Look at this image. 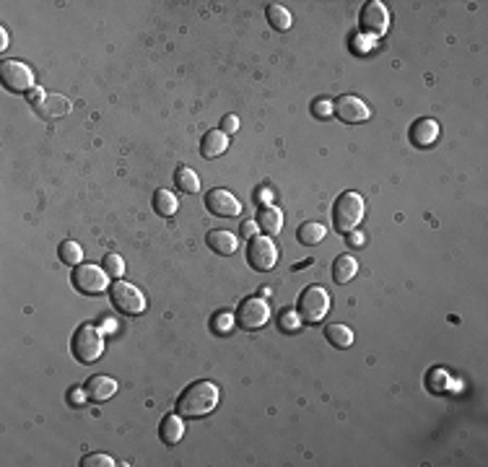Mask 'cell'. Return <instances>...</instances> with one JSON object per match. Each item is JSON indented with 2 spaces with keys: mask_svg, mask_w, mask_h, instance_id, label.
I'll use <instances>...</instances> for the list:
<instances>
[{
  "mask_svg": "<svg viewBox=\"0 0 488 467\" xmlns=\"http://www.w3.org/2000/svg\"><path fill=\"white\" fill-rule=\"evenodd\" d=\"M268 21H270V26H273L275 32H289L291 29V13L283 8V6H278V3H273V6H268Z\"/></svg>",
  "mask_w": 488,
  "mask_h": 467,
  "instance_id": "d4e9b609",
  "label": "cell"
},
{
  "mask_svg": "<svg viewBox=\"0 0 488 467\" xmlns=\"http://www.w3.org/2000/svg\"><path fill=\"white\" fill-rule=\"evenodd\" d=\"M257 229H260V226H257L255 221H244V223H242V234H244V237H255Z\"/></svg>",
  "mask_w": 488,
  "mask_h": 467,
  "instance_id": "e575fe53",
  "label": "cell"
},
{
  "mask_svg": "<svg viewBox=\"0 0 488 467\" xmlns=\"http://www.w3.org/2000/svg\"><path fill=\"white\" fill-rule=\"evenodd\" d=\"M232 330V315L229 312H218L213 317V332L216 335H223V332Z\"/></svg>",
  "mask_w": 488,
  "mask_h": 467,
  "instance_id": "4dcf8cb0",
  "label": "cell"
},
{
  "mask_svg": "<svg viewBox=\"0 0 488 467\" xmlns=\"http://www.w3.org/2000/svg\"><path fill=\"white\" fill-rule=\"evenodd\" d=\"M0 81L8 91L29 93L34 88V70L21 60H3L0 63Z\"/></svg>",
  "mask_w": 488,
  "mask_h": 467,
  "instance_id": "8992f818",
  "label": "cell"
},
{
  "mask_svg": "<svg viewBox=\"0 0 488 467\" xmlns=\"http://www.w3.org/2000/svg\"><path fill=\"white\" fill-rule=\"evenodd\" d=\"M114 392H117V382L112 376H104V374L91 376L88 384H86V395L94 402H107L110 397H114Z\"/></svg>",
  "mask_w": 488,
  "mask_h": 467,
  "instance_id": "5bb4252c",
  "label": "cell"
},
{
  "mask_svg": "<svg viewBox=\"0 0 488 467\" xmlns=\"http://www.w3.org/2000/svg\"><path fill=\"white\" fill-rule=\"evenodd\" d=\"M325 234H327V229L322 226V223H317V221L301 223L299 231H296V237H299V242H301V244H307V246L319 244V242L325 239Z\"/></svg>",
  "mask_w": 488,
  "mask_h": 467,
  "instance_id": "603a6c76",
  "label": "cell"
},
{
  "mask_svg": "<svg viewBox=\"0 0 488 467\" xmlns=\"http://www.w3.org/2000/svg\"><path fill=\"white\" fill-rule=\"evenodd\" d=\"M348 242H351V246H361L364 244V234H359V231H348Z\"/></svg>",
  "mask_w": 488,
  "mask_h": 467,
  "instance_id": "d590c367",
  "label": "cell"
},
{
  "mask_svg": "<svg viewBox=\"0 0 488 467\" xmlns=\"http://www.w3.org/2000/svg\"><path fill=\"white\" fill-rule=\"evenodd\" d=\"M84 395H86L84 390H78V387H73V390H70V395H68V397H70V405H84V402H86Z\"/></svg>",
  "mask_w": 488,
  "mask_h": 467,
  "instance_id": "836d02e7",
  "label": "cell"
},
{
  "mask_svg": "<svg viewBox=\"0 0 488 467\" xmlns=\"http://www.w3.org/2000/svg\"><path fill=\"white\" fill-rule=\"evenodd\" d=\"M333 107H335V114H338L343 122H348V125H359V122H367V119L371 117V110L361 102L359 96H351V93L341 96Z\"/></svg>",
  "mask_w": 488,
  "mask_h": 467,
  "instance_id": "7c38bea8",
  "label": "cell"
},
{
  "mask_svg": "<svg viewBox=\"0 0 488 467\" xmlns=\"http://www.w3.org/2000/svg\"><path fill=\"white\" fill-rule=\"evenodd\" d=\"M356 272H359V263H356V257H353V255L335 257V263H333V280H335V283L345 286L348 280H353V275H356Z\"/></svg>",
  "mask_w": 488,
  "mask_h": 467,
  "instance_id": "d6986e66",
  "label": "cell"
},
{
  "mask_svg": "<svg viewBox=\"0 0 488 467\" xmlns=\"http://www.w3.org/2000/svg\"><path fill=\"white\" fill-rule=\"evenodd\" d=\"M218 405V387L213 382L197 379L190 387H185L177 400V413L182 418H203Z\"/></svg>",
  "mask_w": 488,
  "mask_h": 467,
  "instance_id": "6da1fadb",
  "label": "cell"
},
{
  "mask_svg": "<svg viewBox=\"0 0 488 467\" xmlns=\"http://www.w3.org/2000/svg\"><path fill=\"white\" fill-rule=\"evenodd\" d=\"M221 130L226 136H234V133L239 130V119L234 117V114H226V117L221 119Z\"/></svg>",
  "mask_w": 488,
  "mask_h": 467,
  "instance_id": "1f68e13d",
  "label": "cell"
},
{
  "mask_svg": "<svg viewBox=\"0 0 488 467\" xmlns=\"http://www.w3.org/2000/svg\"><path fill=\"white\" fill-rule=\"evenodd\" d=\"M102 268H104V272L110 275V278H117L120 280L122 275H125V263H122V257L120 255H104V260H102Z\"/></svg>",
  "mask_w": 488,
  "mask_h": 467,
  "instance_id": "4316f807",
  "label": "cell"
},
{
  "mask_svg": "<svg viewBox=\"0 0 488 467\" xmlns=\"http://www.w3.org/2000/svg\"><path fill=\"white\" fill-rule=\"evenodd\" d=\"M73 286L84 296H99L110 286V275L104 272V268H96V265H78L73 270Z\"/></svg>",
  "mask_w": 488,
  "mask_h": 467,
  "instance_id": "52a82bcc",
  "label": "cell"
},
{
  "mask_svg": "<svg viewBox=\"0 0 488 467\" xmlns=\"http://www.w3.org/2000/svg\"><path fill=\"white\" fill-rule=\"evenodd\" d=\"M257 226L265 231L268 237H270V234H281L283 213L278 211L275 205H260V211H257Z\"/></svg>",
  "mask_w": 488,
  "mask_h": 467,
  "instance_id": "ac0fdd59",
  "label": "cell"
},
{
  "mask_svg": "<svg viewBox=\"0 0 488 467\" xmlns=\"http://www.w3.org/2000/svg\"><path fill=\"white\" fill-rule=\"evenodd\" d=\"M174 182H177V187H180L185 195H195V192H200V177H197L190 166H177V171H174Z\"/></svg>",
  "mask_w": 488,
  "mask_h": 467,
  "instance_id": "7402d4cb",
  "label": "cell"
},
{
  "mask_svg": "<svg viewBox=\"0 0 488 467\" xmlns=\"http://www.w3.org/2000/svg\"><path fill=\"white\" fill-rule=\"evenodd\" d=\"M268 195H270V190H265V187H263V190H260V195H257V200L263 203V200H268Z\"/></svg>",
  "mask_w": 488,
  "mask_h": 467,
  "instance_id": "74e56055",
  "label": "cell"
},
{
  "mask_svg": "<svg viewBox=\"0 0 488 467\" xmlns=\"http://www.w3.org/2000/svg\"><path fill=\"white\" fill-rule=\"evenodd\" d=\"M154 211L164 218H169L177 213V197L171 195L169 190H156L154 192Z\"/></svg>",
  "mask_w": 488,
  "mask_h": 467,
  "instance_id": "cb8c5ba5",
  "label": "cell"
},
{
  "mask_svg": "<svg viewBox=\"0 0 488 467\" xmlns=\"http://www.w3.org/2000/svg\"><path fill=\"white\" fill-rule=\"evenodd\" d=\"M37 110H39V114L47 119L65 117V114L70 112V102L65 99V96H58V93H47V99H44Z\"/></svg>",
  "mask_w": 488,
  "mask_h": 467,
  "instance_id": "ffe728a7",
  "label": "cell"
},
{
  "mask_svg": "<svg viewBox=\"0 0 488 467\" xmlns=\"http://www.w3.org/2000/svg\"><path fill=\"white\" fill-rule=\"evenodd\" d=\"M70 350H73V356H76L81 364H94V361H99L104 353L102 330L94 327V324H81V327L73 332Z\"/></svg>",
  "mask_w": 488,
  "mask_h": 467,
  "instance_id": "3957f363",
  "label": "cell"
},
{
  "mask_svg": "<svg viewBox=\"0 0 488 467\" xmlns=\"http://www.w3.org/2000/svg\"><path fill=\"white\" fill-rule=\"evenodd\" d=\"M8 47V34H6V29H0V50H6Z\"/></svg>",
  "mask_w": 488,
  "mask_h": 467,
  "instance_id": "8d00e7d4",
  "label": "cell"
},
{
  "mask_svg": "<svg viewBox=\"0 0 488 467\" xmlns=\"http://www.w3.org/2000/svg\"><path fill=\"white\" fill-rule=\"evenodd\" d=\"M208 246H211V252H216V255H234L237 252V246H239V239L234 237L232 231H226V229H213V231H208V237H206Z\"/></svg>",
  "mask_w": 488,
  "mask_h": 467,
  "instance_id": "9a60e30c",
  "label": "cell"
},
{
  "mask_svg": "<svg viewBox=\"0 0 488 467\" xmlns=\"http://www.w3.org/2000/svg\"><path fill=\"white\" fill-rule=\"evenodd\" d=\"M58 255H60V260L65 265H73V268H78V265H81V260H84V249H81V244H78V242H62L60 244V252H58Z\"/></svg>",
  "mask_w": 488,
  "mask_h": 467,
  "instance_id": "484cf974",
  "label": "cell"
},
{
  "mask_svg": "<svg viewBox=\"0 0 488 467\" xmlns=\"http://www.w3.org/2000/svg\"><path fill=\"white\" fill-rule=\"evenodd\" d=\"M364 211H367V205H364V197H361L359 192H353V190L341 192L338 200H335V205H333L335 231H338V234H348V231H353L361 223V218H364Z\"/></svg>",
  "mask_w": 488,
  "mask_h": 467,
  "instance_id": "7a4b0ae2",
  "label": "cell"
},
{
  "mask_svg": "<svg viewBox=\"0 0 488 467\" xmlns=\"http://www.w3.org/2000/svg\"><path fill=\"white\" fill-rule=\"evenodd\" d=\"M327 312H330V294L322 286H309L299 296L296 315H299L301 322L319 324L327 317Z\"/></svg>",
  "mask_w": 488,
  "mask_h": 467,
  "instance_id": "277c9868",
  "label": "cell"
},
{
  "mask_svg": "<svg viewBox=\"0 0 488 467\" xmlns=\"http://www.w3.org/2000/svg\"><path fill=\"white\" fill-rule=\"evenodd\" d=\"M247 263L252 270L268 272L273 270L278 263V249H275L273 239L270 237H252L247 246Z\"/></svg>",
  "mask_w": 488,
  "mask_h": 467,
  "instance_id": "9c48e42d",
  "label": "cell"
},
{
  "mask_svg": "<svg viewBox=\"0 0 488 467\" xmlns=\"http://www.w3.org/2000/svg\"><path fill=\"white\" fill-rule=\"evenodd\" d=\"M361 32L369 37H382L390 29V11H387L385 3H379V0H371L367 3L364 8H361Z\"/></svg>",
  "mask_w": 488,
  "mask_h": 467,
  "instance_id": "30bf717a",
  "label": "cell"
},
{
  "mask_svg": "<svg viewBox=\"0 0 488 467\" xmlns=\"http://www.w3.org/2000/svg\"><path fill=\"white\" fill-rule=\"evenodd\" d=\"M81 465H84V467H114L117 462H114L110 454H88Z\"/></svg>",
  "mask_w": 488,
  "mask_h": 467,
  "instance_id": "f546056e",
  "label": "cell"
},
{
  "mask_svg": "<svg viewBox=\"0 0 488 467\" xmlns=\"http://www.w3.org/2000/svg\"><path fill=\"white\" fill-rule=\"evenodd\" d=\"M206 208L211 216H216V218H234V216H239L242 213L239 200H237L229 190H223V187H216V190L208 192Z\"/></svg>",
  "mask_w": 488,
  "mask_h": 467,
  "instance_id": "8fae6325",
  "label": "cell"
},
{
  "mask_svg": "<svg viewBox=\"0 0 488 467\" xmlns=\"http://www.w3.org/2000/svg\"><path fill=\"white\" fill-rule=\"evenodd\" d=\"M299 315H294V312H289V309H283L281 317H278V327H281L283 332H296L299 330Z\"/></svg>",
  "mask_w": 488,
  "mask_h": 467,
  "instance_id": "83f0119b",
  "label": "cell"
},
{
  "mask_svg": "<svg viewBox=\"0 0 488 467\" xmlns=\"http://www.w3.org/2000/svg\"><path fill=\"white\" fill-rule=\"evenodd\" d=\"M268 320H270V306H268L265 298H244L237 309V322H239L242 330H260V327H265Z\"/></svg>",
  "mask_w": 488,
  "mask_h": 467,
  "instance_id": "ba28073f",
  "label": "cell"
},
{
  "mask_svg": "<svg viewBox=\"0 0 488 467\" xmlns=\"http://www.w3.org/2000/svg\"><path fill=\"white\" fill-rule=\"evenodd\" d=\"M110 298L112 306L125 317H138L146 312V296L143 291L136 289L133 283H125V280H114L110 286Z\"/></svg>",
  "mask_w": 488,
  "mask_h": 467,
  "instance_id": "5b68a950",
  "label": "cell"
},
{
  "mask_svg": "<svg viewBox=\"0 0 488 467\" xmlns=\"http://www.w3.org/2000/svg\"><path fill=\"white\" fill-rule=\"evenodd\" d=\"M325 338H327V343H330L333 348L345 350V348H351V346H353V332H351V327H345V324H338V322L327 324Z\"/></svg>",
  "mask_w": 488,
  "mask_h": 467,
  "instance_id": "44dd1931",
  "label": "cell"
},
{
  "mask_svg": "<svg viewBox=\"0 0 488 467\" xmlns=\"http://www.w3.org/2000/svg\"><path fill=\"white\" fill-rule=\"evenodd\" d=\"M226 151H229V136L223 130H208L203 136V143H200V153L206 159H218Z\"/></svg>",
  "mask_w": 488,
  "mask_h": 467,
  "instance_id": "e0dca14e",
  "label": "cell"
},
{
  "mask_svg": "<svg viewBox=\"0 0 488 467\" xmlns=\"http://www.w3.org/2000/svg\"><path fill=\"white\" fill-rule=\"evenodd\" d=\"M439 138V125L437 119L431 117H421L413 122L411 128V140L413 145H418V148H428V145H434Z\"/></svg>",
  "mask_w": 488,
  "mask_h": 467,
  "instance_id": "4fadbf2b",
  "label": "cell"
},
{
  "mask_svg": "<svg viewBox=\"0 0 488 467\" xmlns=\"http://www.w3.org/2000/svg\"><path fill=\"white\" fill-rule=\"evenodd\" d=\"M159 436H161V442L166 447H174V444L182 442V436H185V418L180 413H171L161 421L159 426Z\"/></svg>",
  "mask_w": 488,
  "mask_h": 467,
  "instance_id": "2e32d148",
  "label": "cell"
},
{
  "mask_svg": "<svg viewBox=\"0 0 488 467\" xmlns=\"http://www.w3.org/2000/svg\"><path fill=\"white\" fill-rule=\"evenodd\" d=\"M44 99H47V93H44L42 88H39V86H34V88L29 91V104H34V107H39V104H42Z\"/></svg>",
  "mask_w": 488,
  "mask_h": 467,
  "instance_id": "d6a6232c",
  "label": "cell"
},
{
  "mask_svg": "<svg viewBox=\"0 0 488 467\" xmlns=\"http://www.w3.org/2000/svg\"><path fill=\"white\" fill-rule=\"evenodd\" d=\"M312 114L317 119H327L330 114H335V107L330 99H317V102L312 104Z\"/></svg>",
  "mask_w": 488,
  "mask_h": 467,
  "instance_id": "f1b7e54d",
  "label": "cell"
}]
</instances>
